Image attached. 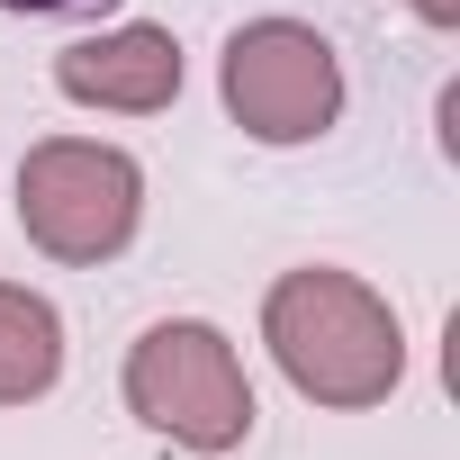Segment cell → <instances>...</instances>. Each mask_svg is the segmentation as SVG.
<instances>
[{
	"mask_svg": "<svg viewBox=\"0 0 460 460\" xmlns=\"http://www.w3.org/2000/svg\"><path fill=\"white\" fill-rule=\"evenodd\" d=\"M145 226V163L100 136H46L19 154V235L46 262H118Z\"/></svg>",
	"mask_w": 460,
	"mask_h": 460,
	"instance_id": "3957f363",
	"label": "cell"
},
{
	"mask_svg": "<svg viewBox=\"0 0 460 460\" xmlns=\"http://www.w3.org/2000/svg\"><path fill=\"white\" fill-rule=\"evenodd\" d=\"M55 91L73 109H109V118H154L181 100V37L154 28V19H127V28H100L82 46L55 55Z\"/></svg>",
	"mask_w": 460,
	"mask_h": 460,
	"instance_id": "5b68a950",
	"label": "cell"
},
{
	"mask_svg": "<svg viewBox=\"0 0 460 460\" xmlns=\"http://www.w3.org/2000/svg\"><path fill=\"white\" fill-rule=\"evenodd\" d=\"M217 91L253 145H316L343 118V55L307 19H244L226 37Z\"/></svg>",
	"mask_w": 460,
	"mask_h": 460,
	"instance_id": "277c9868",
	"label": "cell"
},
{
	"mask_svg": "<svg viewBox=\"0 0 460 460\" xmlns=\"http://www.w3.org/2000/svg\"><path fill=\"white\" fill-rule=\"evenodd\" d=\"M262 343H271L280 379L307 406H334V415H361V406H379L406 379V325H397V307L361 271H334V262H298V271L271 280Z\"/></svg>",
	"mask_w": 460,
	"mask_h": 460,
	"instance_id": "6da1fadb",
	"label": "cell"
},
{
	"mask_svg": "<svg viewBox=\"0 0 460 460\" xmlns=\"http://www.w3.org/2000/svg\"><path fill=\"white\" fill-rule=\"evenodd\" d=\"M0 10H28V19H37V10H64V0H0Z\"/></svg>",
	"mask_w": 460,
	"mask_h": 460,
	"instance_id": "ba28073f",
	"label": "cell"
},
{
	"mask_svg": "<svg viewBox=\"0 0 460 460\" xmlns=\"http://www.w3.org/2000/svg\"><path fill=\"white\" fill-rule=\"evenodd\" d=\"M64 379V316L46 289L0 280V406H37Z\"/></svg>",
	"mask_w": 460,
	"mask_h": 460,
	"instance_id": "8992f818",
	"label": "cell"
},
{
	"mask_svg": "<svg viewBox=\"0 0 460 460\" xmlns=\"http://www.w3.org/2000/svg\"><path fill=\"white\" fill-rule=\"evenodd\" d=\"M127 415L145 433H163L172 451H199V460H226L244 451L253 433V379H244V352L226 343L208 316H163L127 343Z\"/></svg>",
	"mask_w": 460,
	"mask_h": 460,
	"instance_id": "7a4b0ae2",
	"label": "cell"
},
{
	"mask_svg": "<svg viewBox=\"0 0 460 460\" xmlns=\"http://www.w3.org/2000/svg\"><path fill=\"white\" fill-rule=\"evenodd\" d=\"M406 10H415L424 28H460V0H406Z\"/></svg>",
	"mask_w": 460,
	"mask_h": 460,
	"instance_id": "52a82bcc",
	"label": "cell"
}]
</instances>
